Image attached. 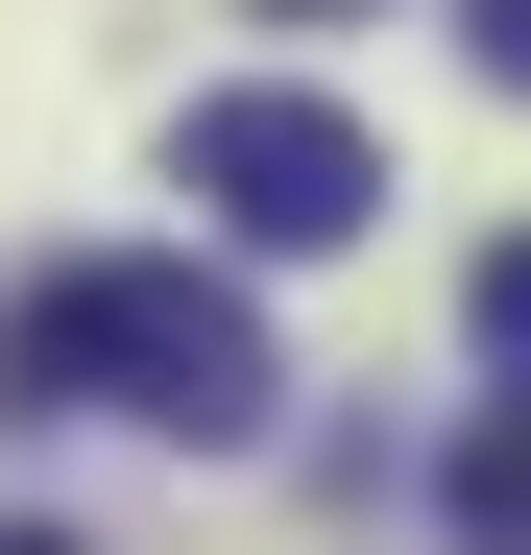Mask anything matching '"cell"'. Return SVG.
Returning <instances> with one entry per match:
<instances>
[{
    "label": "cell",
    "mask_w": 531,
    "mask_h": 555,
    "mask_svg": "<svg viewBox=\"0 0 531 555\" xmlns=\"http://www.w3.org/2000/svg\"><path fill=\"white\" fill-rule=\"evenodd\" d=\"M266 314L218 266H25L0 291V411H145V435H266Z\"/></svg>",
    "instance_id": "obj_1"
},
{
    "label": "cell",
    "mask_w": 531,
    "mask_h": 555,
    "mask_svg": "<svg viewBox=\"0 0 531 555\" xmlns=\"http://www.w3.org/2000/svg\"><path fill=\"white\" fill-rule=\"evenodd\" d=\"M194 194H218V242L314 266V242L387 218V145L338 121V98H290V73H242V98H194Z\"/></svg>",
    "instance_id": "obj_2"
},
{
    "label": "cell",
    "mask_w": 531,
    "mask_h": 555,
    "mask_svg": "<svg viewBox=\"0 0 531 555\" xmlns=\"http://www.w3.org/2000/svg\"><path fill=\"white\" fill-rule=\"evenodd\" d=\"M435 507H459V555H531V387H507L459 459H435Z\"/></svg>",
    "instance_id": "obj_3"
},
{
    "label": "cell",
    "mask_w": 531,
    "mask_h": 555,
    "mask_svg": "<svg viewBox=\"0 0 531 555\" xmlns=\"http://www.w3.org/2000/svg\"><path fill=\"white\" fill-rule=\"evenodd\" d=\"M483 362L531 387V242H483Z\"/></svg>",
    "instance_id": "obj_4"
},
{
    "label": "cell",
    "mask_w": 531,
    "mask_h": 555,
    "mask_svg": "<svg viewBox=\"0 0 531 555\" xmlns=\"http://www.w3.org/2000/svg\"><path fill=\"white\" fill-rule=\"evenodd\" d=\"M459 49H483V73H507V98H531V0H459Z\"/></svg>",
    "instance_id": "obj_5"
},
{
    "label": "cell",
    "mask_w": 531,
    "mask_h": 555,
    "mask_svg": "<svg viewBox=\"0 0 531 555\" xmlns=\"http://www.w3.org/2000/svg\"><path fill=\"white\" fill-rule=\"evenodd\" d=\"M266 25H363V0H266Z\"/></svg>",
    "instance_id": "obj_6"
},
{
    "label": "cell",
    "mask_w": 531,
    "mask_h": 555,
    "mask_svg": "<svg viewBox=\"0 0 531 555\" xmlns=\"http://www.w3.org/2000/svg\"><path fill=\"white\" fill-rule=\"evenodd\" d=\"M0 555H73V531H0Z\"/></svg>",
    "instance_id": "obj_7"
}]
</instances>
